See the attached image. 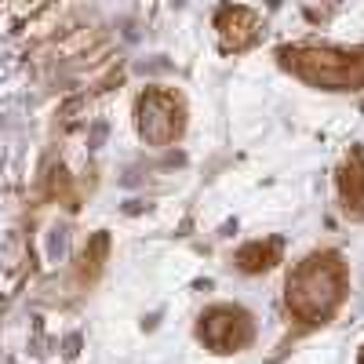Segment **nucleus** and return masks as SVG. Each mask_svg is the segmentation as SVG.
Segmentation results:
<instances>
[{
    "instance_id": "obj_1",
    "label": "nucleus",
    "mask_w": 364,
    "mask_h": 364,
    "mask_svg": "<svg viewBox=\"0 0 364 364\" xmlns=\"http://www.w3.org/2000/svg\"><path fill=\"white\" fill-rule=\"evenodd\" d=\"M346 299V262L339 252L306 255L288 277V314L299 324H324Z\"/></svg>"
},
{
    "instance_id": "obj_2",
    "label": "nucleus",
    "mask_w": 364,
    "mask_h": 364,
    "mask_svg": "<svg viewBox=\"0 0 364 364\" xmlns=\"http://www.w3.org/2000/svg\"><path fill=\"white\" fill-rule=\"evenodd\" d=\"M281 66L291 70L299 80H306L324 91H360L364 87V63L353 55L331 48H284Z\"/></svg>"
},
{
    "instance_id": "obj_3",
    "label": "nucleus",
    "mask_w": 364,
    "mask_h": 364,
    "mask_svg": "<svg viewBox=\"0 0 364 364\" xmlns=\"http://www.w3.org/2000/svg\"><path fill=\"white\" fill-rule=\"evenodd\" d=\"M135 124L149 146H171L186 128V106L175 91L149 87L135 102Z\"/></svg>"
},
{
    "instance_id": "obj_4",
    "label": "nucleus",
    "mask_w": 364,
    "mask_h": 364,
    "mask_svg": "<svg viewBox=\"0 0 364 364\" xmlns=\"http://www.w3.org/2000/svg\"><path fill=\"white\" fill-rule=\"evenodd\" d=\"M197 336L211 353H237V350H245L252 343L255 324L240 306H211L200 317Z\"/></svg>"
},
{
    "instance_id": "obj_5",
    "label": "nucleus",
    "mask_w": 364,
    "mask_h": 364,
    "mask_svg": "<svg viewBox=\"0 0 364 364\" xmlns=\"http://www.w3.org/2000/svg\"><path fill=\"white\" fill-rule=\"evenodd\" d=\"M215 33H219L223 51H248L259 41V15L252 8L226 4L215 15Z\"/></svg>"
},
{
    "instance_id": "obj_6",
    "label": "nucleus",
    "mask_w": 364,
    "mask_h": 364,
    "mask_svg": "<svg viewBox=\"0 0 364 364\" xmlns=\"http://www.w3.org/2000/svg\"><path fill=\"white\" fill-rule=\"evenodd\" d=\"M339 197L350 219H364V149H350L339 168Z\"/></svg>"
},
{
    "instance_id": "obj_7",
    "label": "nucleus",
    "mask_w": 364,
    "mask_h": 364,
    "mask_svg": "<svg viewBox=\"0 0 364 364\" xmlns=\"http://www.w3.org/2000/svg\"><path fill=\"white\" fill-rule=\"evenodd\" d=\"M273 262H281V240H252L237 252V269L245 273H262Z\"/></svg>"
},
{
    "instance_id": "obj_8",
    "label": "nucleus",
    "mask_w": 364,
    "mask_h": 364,
    "mask_svg": "<svg viewBox=\"0 0 364 364\" xmlns=\"http://www.w3.org/2000/svg\"><path fill=\"white\" fill-rule=\"evenodd\" d=\"M360 364H364V353H360Z\"/></svg>"
}]
</instances>
